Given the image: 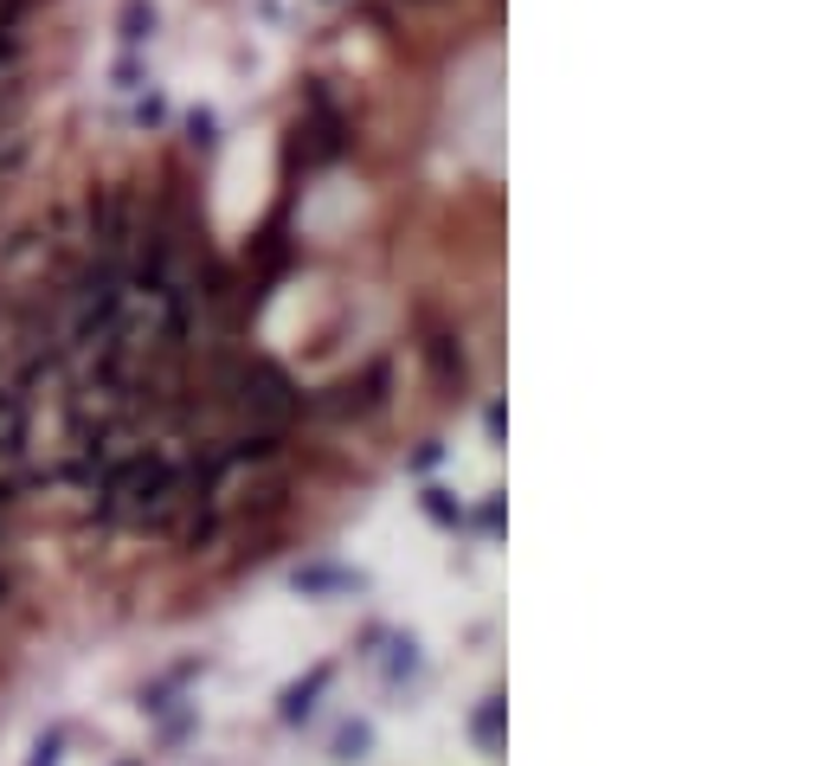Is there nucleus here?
<instances>
[{
    "label": "nucleus",
    "instance_id": "nucleus-2",
    "mask_svg": "<svg viewBox=\"0 0 830 766\" xmlns=\"http://www.w3.org/2000/svg\"><path fill=\"white\" fill-rule=\"evenodd\" d=\"M322 683H329V670H316V677H309V683H297V690L284 695V722H302V715H309V709H316V702H309V695L322 690Z\"/></svg>",
    "mask_w": 830,
    "mask_h": 766
},
{
    "label": "nucleus",
    "instance_id": "nucleus-5",
    "mask_svg": "<svg viewBox=\"0 0 830 766\" xmlns=\"http://www.w3.org/2000/svg\"><path fill=\"white\" fill-rule=\"evenodd\" d=\"M33 766H58V734H45L33 747Z\"/></svg>",
    "mask_w": 830,
    "mask_h": 766
},
{
    "label": "nucleus",
    "instance_id": "nucleus-3",
    "mask_svg": "<svg viewBox=\"0 0 830 766\" xmlns=\"http://www.w3.org/2000/svg\"><path fill=\"white\" fill-rule=\"evenodd\" d=\"M470 728H477V741H496V728H502V702H483V715H477Z\"/></svg>",
    "mask_w": 830,
    "mask_h": 766
},
{
    "label": "nucleus",
    "instance_id": "nucleus-1",
    "mask_svg": "<svg viewBox=\"0 0 830 766\" xmlns=\"http://www.w3.org/2000/svg\"><path fill=\"white\" fill-rule=\"evenodd\" d=\"M116 26H123V45H142V39L155 33V7L149 0H123V20H116Z\"/></svg>",
    "mask_w": 830,
    "mask_h": 766
},
{
    "label": "nucleus",
    "instance_id": "nucleus-4",
    "mask_svg": "<svg viewBox=\"0 0 830 766\" xmlns=\"http://www.w3.org/2000/svg\"><path fill=\"white\" fill-rule=\"evenodd\" d=\"M188 129H193V142H213V110H193Z\"/></svg>",
    "mask_w": 830,
    "mask_h": 766
},
{
    "label": "nucleus",
    "instance_id": "nucleus-6",
    "mask_svg": "<svg viewBox=\"0 0 830 766\" xmlns=\"http://www.w3.org/2000/svg\"><path fill=\"white\" fill-rule=\"evenodd\" d=\"M361 747H368V728H348V734H341V754H348V760H354Z\"/></svg>",
    "mask_w": 830,
    "mask_h": 766
}]
</instances>
